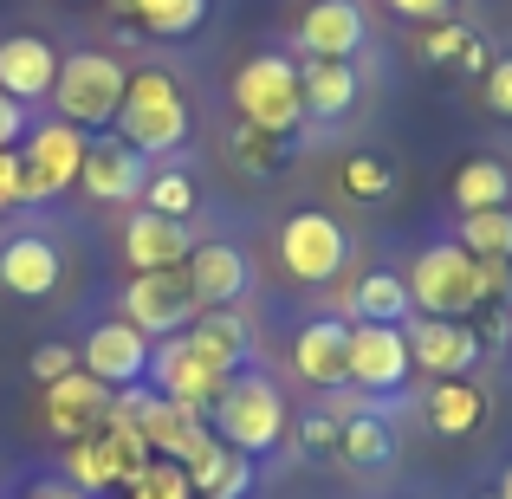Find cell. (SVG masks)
Listing matches in <instances>:
<instances>
[{
    "instance_id": "d6986e66",
    "label": "cell",
    "mask_w": 512,
    "mask_h": 499,
    "mask_svg": "<svg viewBox=\"0 0 512 499\" xmlns=\"http://www.w3.org/2000/svg\"><path fill=\"white\" fill-rule=\"evenodd\" d=\"M182 337H188V344H195L221 376L253 370V350H260V337H253V318L240 312V305H214V312H195V325H188Z\"/></svg>"
},
{
    "instance_id": "f35d334b",
    "label": "cell",
    "mask_w": 512,
    "mask_h": 499,
    "mask_svg": "<svg viewBox=\"0 0 512 499\" xmlns=\"http://www.w3.org/2000/svg\"><path fill=\"white\" fill-rule=\"evenodd\" d=\"M20 137H26V104H13L0 91V150H20Z\"/></svg>"
},
{
    "instance_id": "ba28073f",
    "label": "cell",
    "mask_w": 512,
    "mask_h": 499,
    "mask_svg": "<svg viewBox=\"0 0 512 499\" xmlns=\"http://www.w3.org/2000/svg\"><path fill=\"white\" fill-rule=\"evenodd\" d=\"M350 260V234L344 221H331L325 208H299L279 221V266H286L299 286H325V279H338Z\"/></svg>"
},
{
    "instance_id": "4316f807",
    "label": "cell",
    "mask_w": 512,
    "mask_h": 499,
    "mask_svg": "<svg viewBox=\"0 0 512 499\" xmlns=\"http://www.w3.org/2000/svg\"><path fill=\"white\" fill-rule=\"evenodd\" d=\"M350 325H409L415 305H409V279L402 273H363L350 286Z\"/></svg>"
},
{
    "instance_id": "e0dca14e",
    "label": "cell",
    "mask_w": 512,
    "mask_h": 499,
    "mask_svg": "<svg viewBox=\"0 0 512 499\" xmlns=\"http://www.w3.org/2000/svg\"><path fill=\"white\" fill-rule=\"evenodd\" d=\"M104 409H111V389H104L98 376H85V370H72V376H59V383L39 389V415H46V428L65 441V448L85 441L91 428H104Z\"/></svg>"
},
{
    "instance_id": "836d02e7",
    "label": "cell",
    "mask_w": 512,
    "mask_h": 499,
    "mask_svg": "<svg viewBox=\"0 0 512 499\" xmlns=\"http://www.w3.org/2000/svg\"><path fill=\"white\" fill-rule=\"evenodd\" d=\"M143 208H156V214H175V221H188V214H195V182H188L182 169H150V188H143Z\"/></svg>"
},
{
    "instance_id": "d590c367",
    "label": "cell",
    "mask_w": 512,
    "mask_h": 499,
    "mask_svg": "<svg viewBox=\"0 0 512 499\" xmlns=\"http://www.w3.org/2000/svg\"><path fill=\"white\" fill-rule=\"evenodd\" d=\"M247 493H253V461H247V454H234V448H227L221 474H214V487L201 493V499H247Z\"/></svg>"
},
{
    "instance_id": "ee69618b",
    "label": "cell",
    "mask_w": 512,
    "mask_h": 499,
    "mask_svg": "<svg viewBox=\"0 0 512 499\" xmlns=\"http://www.w3.org/2000/svg\"><path fill=\"white\" fill-rule=\"evenodd\" d=\"M480 499H500V493H480Z\"/></svg>"
},
{
    "instance_id": "5b68a950",
    "label": "cell",
    "mask_w": 512,
    "mask_h": 499,
    "mask_svg": "<svg viewBox=\"0 0 512 499\" xmlns=\"http://www.w3.org/2000/svg\"><path fill=\"white\" fill-rule=\"evenodd\" d=\"M402 279H409L415 318H467V312H480V260L461 247V240L422 247Z\"/></svg>"
},
{
    "instance_id": "2e32d148",
    "label": "cell",
    "mask_w": 512,
    "mask_h": 499,
    "mask_svg": "<svg viewBox=\"0 0 512 499\" xmlns=\"http://www.w3.org/2000/svg\"><path fill=\"white\" fill-rule=\"evenodd\" d=\"M409 357L415 370L441 383V376H467L487 350H480V331L467 318H409Z\"/></svg>"
},
{
    "instance_id": "60d3db41",
    "label": "cell",
    "mask_w": 512,
    "mask_h": 499,
    "mask_svg": "<svg viewBox=\"0 0 512 499\" xmlns=\"http://www.w3.org/2000/svg\"><path fill=\"white\" fill-rule=\"evenodd\" d=\"M20 201V150H0V208Z\"/></svg>"
},
{
    "instance_id": "4fadbf2b",
    "label": "cell",
    "mask_w": 512,
    "mask_h": 499,
    "mask_svg": "<svg viewBox=\"0 0 512 499\" xmlns=\"http://www.w3.org/2000/svg\"><path fill=\"white\" fill-rule=\"evenodd\" d=\"M182 286L195 292V312L240 305L253 292V260L234 247V240H195V253L182 260Z\"/></svg>"
},
{
    "instance_id": "277c9868",
    "label": "cell",
    "mask_w": 512,
    "mask_h": 499,
    "mask_svg": "<svg viewBox=\"0 0 512 499\" xmlns=\"http://www.w3.org/2000/svg\"><path fill=\"white\" fill-rule=\"evenodd\" d=\"M130 85V65L111 59V52H65L59 78H52V111L78 130H111L117 124V104H124Z\"/></svg>"
},
{
    "instance_id": "7402d4cb",
    "label": "cell",
    "mask_w": 512,
    "mask_h": 499,
    "mask_svg": "<svg viewBox=\"0 0 512 499\" xmlns=\"http://www.w3.org/2000/svg\"><path fill=\"white\" fill-rule=\"evenodd\" d=\"M52 78H59V52L39 33H7L0 39V91L13 104H39L52 98Z\"/></svg>"
},
{
    "instance_id": "7bdbcfd3",
    "label": "cell",
    "mask_w": 512,
    "mask_h": 499,
    "mask_svg": "<svg viewBox=\"0 0 512 499\" xmlns=\"http://www.w3.org/2000/svg\"><path fill=\"white\" fill-rule=\"evenodd\" d=\"M500 499H512V461H506V474H500V487H493Z\"/></svg>"
},
{
    "instance_id": "5bb4252c",
    "label": "cell",
    "mask_w": 512,
    "mask_h": 499,
    "mask_svg": "<svg viewBox=\"0 0 512 499\" xmlns=\"http://www.w3.org/2000/svg\"><path fill=\"white\" fill-rule=\"evenodd\" d=\"M370 26L357 0H312L292 26V59H357Z\"/></svg>"
},
{
    "instance_id": "f6af8a7d",
    "label": "cell",
    "mask_w": 512,
    "mask_h": 499,
    "mask_svg": "<svg viewBox=\"0 0 512 499\" xmlns=\"http://www.w3.org/2000/svg\"><path fill=\"white\" fill-rule=\"evenodd\" d=\"M104 499H124V493H104Z\"/></svg>"
},
{
    "instance_id": "ffe728a7",
    "label": "cell",
    "mask_w": 512,
    "mask_h": 499,
    "mask_svg": "<svg viewBox=\"0 0 512 499\" xmlns=\"http://www.w3.org/2000/svg\"><path fill=\"white\" fill-rule=\"evenodd\" d=\"M292 370L312 389H350V325L344 318H312L292 337Z\"/></svg>"
},
{
    "instance_id": "603a6c76",
    "label": "cell",
    "mask_w": 512,
    "mask_h": 499,
    "mask_svg": "<svg viewBox=\"0 0 512 499\" xmlns=\"http://www.w3.org/2000/svg\"><path fill=\"white\" fill-rule=\"evenodd\" d=\"M422 415H428V428H435V435L467 441L480 422H487V389H480L474 376H441V383H428Z\"/></svg>"
},
{
    "instance_id": "74e56055",
    "label": "cell",
    "mask_w": 512,
    "mask_h": 499,
    "mask_svg": "<svg viewBox=\"0 0 512 499\" xmlns=\"http://www.w3.org/2000/svg\"><path fill=\"white\" fill-rule=\"evenodd\" d=\"M480 98H487L493 117H512V52L487 65V78H480Z\"/></svg>"
},
{
    "instance_id": "52a82bcc",
    "label": "cell",
    "mask_w": 512,
    "mask_h": 499,
    "mask_svg": "<svg viewBox=\"0 0 512 499\" xmlns=\"http://www.w3.org/2000/svg\"><path fill=\"white\" fill-rule=\"evenodd\" d=\"M85 137L91 130L65 124V117L26 124V137H20V201H52V195H65V188H78Z\"/></svg>"
},
{
    "instance_id": "8992f818",
    "label": "cell",
    "mask_w": 512,
    "mask_h": 499,
    "mask_svg": "<svg viewBox=\"0 0 512 499\" xmlns=\"http://www.w3.org/2000/svg\"><path fill=\"white\" fill-rule=\"evenodd\" d=\"M150 461H156V454H150V441H143L137 428L104 422V428H91L85 441H72V448H65V480H72L78 493L104 499V493H124Z\"/></svg>"
},
{
    "instance_id": "1f68e13d",
    "label": "cell",
    "mask_w": 512,
    "mask_h": 499,
    "mask_svg": "<svg viewBox=\"0 0 512 499\" xmlns=\"http://www.w3.org/2000/svg\"><path fill=\"white\" fill-rule=\"evenodd\" d=\"M286 435H292V448H299V461H312V467L338 461V415L331 409H305Z\"/></svg>"
},
{
    "instance_id": "7a4b0ae2",
    "label": "cell",
    "mask_w": 512,
    "mask_h": 499,
    "mask_svg": "<svg viewBox=\"0 0 512 499\" xmlns=\"http://www.w3.org/2000/svg\"><path fill=\"white\" fill-rule=\"evenodd\" d=\"M117 137L130 143L137 156H169L188 143V98L182 85H175L169 72H156V65H137L124 85V104H117Z\"/></svg>"
},
{
    "instance_id": "ac0fdd59",
    "label": "cell",
    "mask_w": 512,
    "mask_h": 499,
    "mask_svg": "<svg viewBox=\"0 0 512 499\" xmlns=\"http://www.w3.org/2000/svg\"><path fill=\"white\" fill-rule=\"evenodd\" d=\"M188 253H195V227L175 221V214L137 208L124 221V260L137 266V273H175Z\"/></svg>"
},
{
    "instance_id": "3957f363",
    "label": "cell",
    "mask_w": 512,
    "mask_h": 499,
    "mask_svg": "<svg viewBox=\"0 0 512 499\" xmlns=\"http://www.w3.org/2000/svg\"><path fill=\"white\" fill-rule=\"evenodd\" d=\"M234 117L273 137H299L305 124V85H299V59L292 52H253L234 72Z\"/></svg>"
},
{
    "instance_id": "9c48e42d",
    "label": "cell",
    "mask_w": 512,
    "mask_h": 499,
    "mask_svg": "<svg viewBox=\"0 0 512 499\" xmlns=\"http://www.w3.org/2000/svg\"><path fill=\"white\" fill-rule=\"evenodd\" d=\"M117 305H124V325H137L150 344L195 325V292L182 286V266L175 273H130Z\"/></svg>"
},
{
    "instance_id": "b9f144b4",
    "label": "cell",
    "mask_w": 512,
    "mask_h": 499,
    "mask_svg": "<svg viewBox=\"0 0 512 499\" xmlns=\"http://www.w3.org/2000/svg\"><path fill=\"white\" fill-rule=\"evenodd\" d=\"M20 499H91V493H78L72 480H33V487H26Z\"/></svg>"
},
{
    "instance_id": "30bf717a",
    "label": "cell",
    "mask_w": 512,
    "mask_h": 499,
    "mask_svg": "<svg viewBox=\"0 0 512 499\" xmlns=\"http://www.w3.org/2000/svg\"><path fill=\"white\" fill-rule=\"evenodd\" d=\"M143 383H150L163 402H182V409H201V415H208L227 376L214 370V363L201 357V350L188 344L182 331H175V337H163V344L150 350V376H143Z\"/></svg>"
},
{
    "instance_id": "e575fe53",
    "label": "cell",
    "mask_w": 512,
    "mask_h": 499,
    "mask_svg": "<svg viewBox=\"0 0 512 499\" xmlns=\"http://www.w3.org/2000/svg\"><path fill=\"white\" fill-rule=\"evenodd\" d=\"M124 499H195V487H188V474H182L175 461H163V454H156V461L124 487Z\"/></svg>"
},
{
    "instance_id": "d6a6232c",
    "label": "cell",
    "mask_w": 512,
    "mask_h": 499,
    "mask_svg": "<svg viewBox=\"0 0 512 499\" xmlns=\"http://www.w3.org/2000/svg\"><path fill=\"white\" fill-rule=\"evenodd\" d=\"M338 182H344L350 201H389L396 195V169H389L383 156H344Z\"/></svg>"
},
{
    "instance_id": "d4e9b609",
    "label": "cell",
    "mask_w": 512,
    "mask_h": 499,
    "mask_svg": "<svg viewBox=\"0 0 512 499\" xmlns=\"http://www.w3.org/2000/svg\"><path fill=\"white\" fill-rule=\"evenodd\" d=\"M331 415H338V461L344 467H389L396 461V435H389V422L376 409H357V402H331Z\"/></svg>"
},
{
    "instance_id": "44dd1931",
    "label": "cell",
    "mask_w": 512,
    "mask_h": 499,
    "mask_svg": "<svg viewBox=\"0 0 512 499\" xmlns=\"http://www.w3.org/2000/svg\"><path fill=\"white\" fill-rule=\"evenodd\" d=\"M65 279V260L46 234H13L0 240V286L20 292V299H52Z\"/></svg>"
},
{
    "instance_id": "cb8c5ba5",
    "label": "cell",
    "mask_w": 512,
    "mask_h": 499,
    "mask_svg": "<svg viewBox=\"0 0 512 499\" xmlns=\"http://www.w3.org/2000/svg\"><path fill=\"white\" fill-rule=\"evenodd\" d=\"M299 85H305V117H325V124H338V117L357 111L363 98V78L350 59H305L299 65Z\"/></svg>"
},
{
    "instance_id": "f1b7e54d",
    "label": "cell",
    "mask_w": 512,
    "mask_h": 499,
    "mask_svg": "<svg viewBox=\"0 0 512 499\" xmlns=\"http://www.w3.org/2000/svg\"><path fill=\"white\" fill-rule=\"evenodd\" d=\"M292 150H299V137H273V130L240 124V117H234V130H227V156H234V169H253V175H279Z\"/></svg>"
},
{
    "instance_id": "4dcf8cb0",
    "label": "cell",
    "mask_w": 512,
    "mask_h": 499,
    "mask_svg": "<svg viewBox=\"0 0 512 499\" xmlns=\"http://www.w3.org/2000/svg\"><path fill=\"white\" fill-rule=\"evenodd\" d=\"M454 240H461L474 260H512V208H487V214H461V227H454Z\"/></svg>"
},
{
    "instance_id": "ab89813d",
    "label": "cell",
    "mask_w": 512,
    "mask_h": 499,
    "mask_svg": "<svg viewBox=\"0 0 512 499\" xmlns=\"http://www.w3.org/2000/svg\"><path fill=\"white\" fill-rule=\"evenodd\" d=\"M448 7H454V0H389V13H402V20H415V26L448 20Z\"/></svg>"
},
{
    "instance_id": "484cf974",
    "label": "cell",
    "mask_w": 512,
    "mask_h": 499,
    "mask_svg": "<svg viewBox=\"0 0 512 499\" xmlns=\"http://www.w3.org/2000/svg\"><path fill=\"white\" fill-rule=\"evenodd\" d=\"M415 52H422L428 65H454V72H467V78H487V65H493V46L474 26H461L454 13L448 20H428L422 39H415Z\"/></svg>"
},
{
    "instance_id": "f546056e",
    "label": "cell",
    "mask_w": 512,
    "mask_h": 499,
    "mask_svg": "<svg viewBox=\"0 0 512 499\" xmlns=\"http://www.w3.org/2000/svg\"><path fill=\"white\" fill-rule=\"evenodd\" d=\"M124 7L137 13V26L156 33V39H188L208 20V0H124Z\"/></svg>"
},
{
    "instance_id": "7c38bea8",
    "label": "cell",
    "mask_w": 512,
    "mask_h": 499,
    "mask_svg": "<svg viewBox=\"0 0 512 499\" xmlns=\"http://www.w3.org/2000/svg\"><path fill=\"white\" fill-rule=\"evenodd\" d=\"M415 376L409 357V325H350V389L389 396Z\"/></svg>"
},
{
    "instance_id": "9a60e30c",
    "label": "cell",
    "mask_w": 512,
    "mask_h": 499,
    "mask_svg": "<svg viewBox=\"0 0 512 499\" xmlns=\"http://www.w3.org/2000/svg\"><path fill=\"white\" fill-rule=\"evenodd\" d=\"M150 350H156L150 337L117 318V325H98V331L85 337V350H78V370L98 376L104 389H130V383H143V376H150Z\"/></svg>"
},
{
    "instance_id": "6da1fadb",
    "label": "cell",
    "mask_w": 512,
    "mask_h": 499,
    "mask_svg": "<svg viewBox=\"0 0 512 499\" xmlns=\"http://www.w3.org/2000/svg\"><path fill=\"white\" fill-rule=\"evenodd\" d=\"M208 428H214L221 448L247 454V461L286 448V428H292L286 389H279L273 376H260V370H234L221 383V396H214V409H208Z\"/></svg>"
},
{
    "instance_id": "8fae6325",
    "label": "cell",
    "mask_w": 512,
    "mask_h": 499,
    "mask_svg": "<svg viewBox=\"0 0 512 499\" xmlns=\"http://www.w3.org/2000/svg\"><path fill=\"white\" fill-rule=\"evenodd\" d=\"M78 188H85L91 201H111V208H124V201H143V188H150V156H137L117 130H91L85 137V169H78Z\"/></svg>"
},
{
    "instance_id": "83f0119b",
    "label": "cell",
    "mask_w": 512,
    "mask_h": 499,
    "mask_svg": "<svg viewBox=\"0 0 512 499\" xmlns=\"http://www.w3.org/2000/svg\"><path fill=\"white\" fill-rule=\"evenodd\" d=\"M454 208L461 214L512 208V163H500V156H467L454 169Z\"/></svg>"
},
{
    "instance_id": "8d00e7d4",
    "label": "cell",
    "mask_w": 512,
    "mask_h": 499,
    "mask_svg": "<svg viewBox=\"0 0 512 499\" xmlns=\"http://www.w3.org/2000/svg\"><path fill=\"white\" fill-rule=\"evenodd\" d=\"M26 370H33V376H39V389H46V383H59V376H72V370H78V350H72V344H39L33 357H26Z\"/></svg>"
}]
</instances>
